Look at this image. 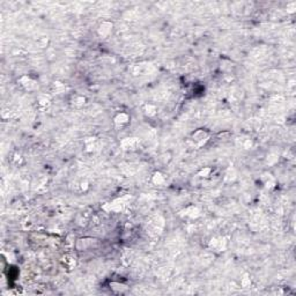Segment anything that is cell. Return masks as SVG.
Wrapping results in <instances>:
<instances>
[{"label": "cell", "instance_id": "obj_2", "mask_svg": "<svg viewBox=\"0 0 296 296\" xmlns=\"http://www.w3.org/2000/svg\"><path fill=\"white\" fill-rule=\"evenodd\" d=\"M115 120H116L117 124H125V123L128 122V116H127L126 113H120V115H118V116L116 117Z\"/></svg>", "mask_w": 296, "mask_h": 296}, {"label": "cell", "instance_id": "obj_1", "mask_svg": "<svg viewBox=\"0 0 296 296\" xmlns=\"http://www.w3.org/2000/svg\"><path fill=\"white\" fill-rule=\"evenodd\" d=\"M111 26L110 23H103L102 26H101V29H100V34L102 35V36H105V35H108L109 32H110V30H111Z\"/></svg>", "mask_w": 296, "mask_h": 296}, {"label": "cell", "instance_id": "obj_3", "mask_svg": "<svg viewBox=\"0 0 296 296\" xmlns=\"http://www.w3.org/2000/svg\"><path fill=\"white\" fill-rule=\"evenodd\" d=\"M157 176H159V177H156V175H155V177H154V182H155V183H157V184H160V183H162V182H163V177L161 176V175H160V174H159Z\"/></svg>", "mask_w": 296, "mask_h": 296}]
</instances>
